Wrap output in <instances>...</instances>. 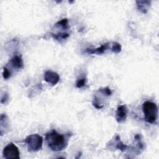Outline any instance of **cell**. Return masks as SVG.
<instances>
[{"mask_svg":"<svg viewBox=\"0 0 159 159\" xmlns=\"http://www.w3.org/2000/svg\"><path fill=\"white\" fill-rule=\"evenodd\" d=\"M68 135L58 133L55 129L45 135V141L48 147L53 151L59 152L64 150L68 143Z\"/></svg>","mask_w":159,"mask_h":159,"instance_id":"6da1fadb","label":"cell"},{"mask_svg":"<svg viewBox=\"0 0 159 159\" xmlns=\"http://www.w3.org/2000/svg\"><path fill=\"white\" fill-rule=\"evenodd\" d=\"M142 111L145 120L150 124H155L158 116V107L157 104L151 101H145L142 104Z\"/></svg>","mask_w":159,"mask_h":159,"instance_id":"7a4b0ae2","label":"cell"},{"mask_svg":"<svg viewBox=\"0 0 159 159\" xmlns=\"http://www.w3.org/2000/svg\"><path fill=\"white\" fill-rule=\"evenodd\" d=\"M24 142L27 144L28 151L35 152L42 149L43 138L37 134H31L25 138Z\"/></svg>","mask_w":159,"mask_h":159,"instance_id":"3957f363","label":"cell"},{"mask_svg":"<svg viewBox=\"0 0 159 159\" xmlns=\"http://www.w3.org/2000/svg\"><path fill=\"white\" fill-rule=\"evenodd\" d=\"M3 157L5 158H20V152L17 147L12 142L8 143L3 149Z\"/></svg>","mask_w":159,"mask_h":159,"instance_id":"277c9868","label":"cell"},{"mask_svg":"<svg viewBox=\"0 0 159 159\" xmlns=\"http://www.w3.org/2000/svg\"><path fill=\"white\" fill-rule=\"evenodd\" d=\"M44 80L52 86L56 85L60 81L59 75L52 71H47L44 74Z\"/></svg>","mask_w":159,"mask_h":159,"instance_id":"5b68a950","label":"cell"},{"mask_svg":"<svg viewBox=\"0 0 159 159\" xmlns=\"http://www.w3.org/2000/svg\"><path fill=\"white\" fill-rule=\"evenodd\" d=\"M127 116V108L125 105L119 106L116 112V119L118 123L124 122Z\"/></svg>","mask_w":159,"mask_h":159,"instance_id":"8992f818","label":"cell"},{"mask_svg":"<svg viewBox=\"0 0 159 159\" xmlns=\"http://www.w3.org/2000/svg\"><path fill=\"white\" fill-rule=\"evenodd\" d=\"M109 48H110V43L106 42L104 44H102L99 47L96 48H87L85 50V52L89 55H94V54L101 55V54L104 53L105 52V51H106Z\"/></svg>","mask_w":159,"mask_h":159,"instance_id":"52a82bcc","label":"cell"},{"mask_svg":"<svg viewBox=\"0 0 159 159\" xmlns=\"http://www.w3.org/2000/svg\"><path fill=\"white\" fill-rule=\"evenodd\" d=\"M137 6L138 9L143 14H147L151 4L150 1H137Z\"/></svg>","mask_w":159,"mask_h":159,"instance_id":"ba28073f","label":"cell"},{"mask_svg":"<svg viewBox=\"0 0 159 159\" xmlns=\"http://www.w3.org/2000/svg\"><path fill=\"white\" fill-rule=\"evenodd\" d=\"M10 63H11V65L14 68H15L20 69L24 66L23 60H22L21 57L19 56V55H15V56H14L11 58V60L10 61Z\"/></svg>","mask_w":159,"mask_h":159,"instance_id":"9c48e42d","label":"cell"},{"mask_svg":"<svg viewBox=\"0 0 159 159\" xmlns=\"http://www.w3.org/2000/svg\"><path fill=\"white\" fill-rule=\"evenodd\" d=\"M0 125H1V134L2 133L3 130H7L9 127L8 118L6 114H1L0 118Z\"/></svg>","mask_w":159,"mask_h":159,"instance_id":"30bf717a","label":"cell"},{"mask_svg":"<svg viewBox=\"0 0 159 159\" xmlns=\"http://www.w3.org/2000/svg\"><path fill=\"white\" fill-rule=\"evenodd\" d=\"M52 36L57 40H62L67 39L69 37V34L66 32H58L57 34H52Z\"/></svg>","mask_w":159,"mask_h":159,"instance_id":"8fae6325","label":"cell"},{"mask_svg":"<svg viewBox=\"0 0 159 159\" xmlns=\"http://www.w3.org/2000/svg\"><path fill=\"white\" fill-rule=\"evenodd\" d=\"M116 140L117 142H116V148L122 152H124L127 149V145L123 143V142L120 140V137L118 135H116Z\"/></svg>","mask_w":159,"mask_h":159,"instance_id":"7c38bea8","label":"cell"},{"mask_svg":"<svg viewBox=\"0 0 159 159\" xmlns=\"http://www.w3.org/2000/svg\"><path fill=\"white\" fill-rule=\"evenodd\" d=\"M111 49L112 52H114L115 53H119L121 52L122 47L119 43L116 42H112Z\"/></svg>","mask_w":159,"mask_h":159,"instance_id":"4fadbf2b","label":"cell"},{"mask_svg":"<svg viewBox=\"0 0 159 159\" xmlns=\"http://www.w3.org/2000/svg\"><path fill=\"white\" fill-rule=\"evenodd\" d=\"M55 25L57 27H60L63 29H66L68 28V20L67 19H63L57 22Z\"/></svg>","mask_w":159,"mask_h":159,"instance_id":"5bb4252c","label":"cell"},{"mask_svg":"<svg viewBox=\"0 0 159 159\" xmlns=\"http://www.w3.org/2000/svg\"><path fill=\"white\" fill-rule=\"evenodd\" d=\"M99 91H100L102 94H104V96H109L112 94V91L110 89V88L108 87L104 88L103 89H100Z\"/></svg>","mask_w":159,"mask_h":159,"instance_id":"9a60e30c","label":"cell"},{"mask_svg":"<svg viewBox=\"0 0 159 159\" xmlns=\"http://www.w3.org/2000/svg\"><path fill=\"white\" fill-rule=\"evenodd\" d=\"M85 84H86V79L84 78H82L77 80L76 83V86L78 88H81L83 86H84Z\"/></svg>","mask_w":159,"mask_h":159,"instance_id":"2e32d148","label":"cell"},{"mask_svg":"<svg viewBox=\"0 0 159 159\" xmlns=\"http://www.w3.org/2000/svg\"><path fill=\"white\" fill-rule=\"evenodd\" d=\"M11 73L10 71L6 67H4L3 68V71H2L3 78L5 80H7L11 76Z\"/></svg>","mask_w":159,"mask_h":159,"instance_id":"e0dca14e","label":"cell"},{"mask_svg":"<svg viewBox=\"0 0 159 159\" xmlns=\"http://www.w3.org/2000/svg\"><path fill=\"white\" fill-rule=\"evenodd\" d=\"M8 99V94L7 93H5L1 98V103H5L6 101Z\"/></svg>","mask_w":159,"mask_h":159,"instance_id":"ac0fdd59","label":"cell"}]
</instances>
